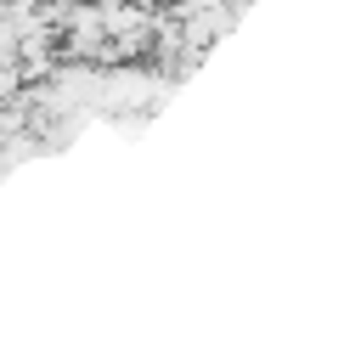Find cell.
Wrapping results in <instances>:
<instances>
[{
    "label": "cell",
    "instance_id": "1",
    "mask_svg": "<svg viewBox=\"0 0 361 361\" xmlns=\"http://www.w3.org/2000/svg\"><path fill=\"white\" fill-rule=\"evenodd\" d=\"M102 6H107V11H113V6H147V0H102Z\"/></svg>",
    "mask_w": 361,
    "mask_h": 361
}]
</instances>
